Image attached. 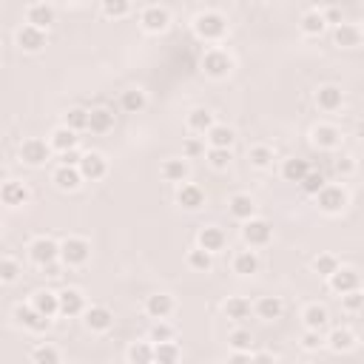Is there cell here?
<instances>
[{"instance_id":"44dd1931","label":"cell","mask_w":364,"mask_h":364,"mask_svg":"<svg viewBox=\"0 0 364 364\" xmlns=\"http://www.w3.org/2000/svg\"><path fill=\"white\" fill-rule=\"evenodd\" d=\"M174 310H177V302L171 294H151L145 299V316L149 319H171Z\"/></svg>"},{"instance_id":"be15d7a7","label":"cell","mask_w":364,"mask_h":364,"mask_svg":"<svg viewBox=\"0 0 364 364\" xmlns=\"http://www.w3.org/2000/svg\"><path fill=\"white\" fill-rule=\"evenodd\" d=\"M65 4H83V0H65Z\"/></svg>"},{"instance_id":"c3c4849f","label":"cell","mask_w":364,"mask_h":364,"mask_svg":"<svg viewBox=\"0 0 364 364\" xmlns=\"http://www.w3.org/2000/svg\"><path fill=\"white\" fill-rule=\"evenodd\" d=\"M20 273H23V265L15 259V256H4L0 259V282L4 284H12V282H18L20 279Z\"/></svg>"},{"instance_id":"4316f807","label":"cell","mask_w":364,"mask_h":364,"mask_svg":"<svg viewBox=\"0 0 364 364\" xmlns=\"http://www.w3.org/2000/svg\"><path fill=\"white\" fill-rule=\"evenodd\" d=\"M49 142H51L54 154H63V151L77 149V145H80V137H77V131H75V128H68V125H57V128L49 134Z\"/></svg>"},{"instance_id":"30bf717a","label":"cell","mask_w":364,"mask_h":364,"mask_svg":"<svg viewBox=\"0 0 364 364\" xmlns=\"http://www.w3.org/2000/svg\"><path fill=\"white\" fill-rule=\"evenodd\" d=\"M26 251H29V259H32L37 268H43V265L60 259V242L51 239V237H37V239H32Z\"/></svg>"},{"instance_id":"9c48e42d","label":"cell","mask_w":364,"mask_h":364,"mask_svg":"<svg viewBox=\"0 0 364 364\" xmlns=\"http://www.w3.org/2000/svg\"><path fill=\"white\" fill-rule=\"evenodd\" d=\"M15 40H18V49H20V51H26V54H37V51H43V49H46V43H49V32H43V29H37V26H32V23H23V26L18 29Z\"/></svg>"},{"instance_id":"8992f818","label":"cell","mask_w":364,"mask_h":364,"mask_svg":"<svg viewBox=\"0 0 364 364\" xmlns=\"http://www.w3.org/2000/svg\"><path fill=\"white\" fill-rule=\"evenodd\" d=\"M242 242L248 248H265L273 242V225L268 220H259V216H253V220L242 222Z\"/></svg>"},{"instance_id":"b9f144b4","label":"cell","mask_w":364,"mask_h":364,"mask_svg":"<svg viewBox=\"0 0 364 364\" xmlns=\"http://www.w3.org/2000/svg\"><path fill=\"white\" fill-rule=\"evenodd\" d=\"M180 358H182V347H180L174 339L154 344V361H160V364H174V361H180Z\"/></svg>"},{"instance_id":"60d3db41","label":"cell","mask_w":364,"mask_h":364,"mask_svg":"<svg viewBox=\"0 0 364 364\" xmlns=\"http://www.w3.org/2000/svg\"><path fill=\"white\" fill-rule=\"evenodd\" d=\"M185 262H188V268H191V270L208 273V270L213 268V253H211V251H205L202 245H194V248L185 253Z\"/></svg>"},{"instance_id":"cb8c5ba5","label":"cell","mask_w":364,"mask_h":364,"mask_svg":"<svg viewBox=\"0 0 364 364\" xmlns=\"http://www.w3.org/2000/svg\"><path fill=\"white\" fill-rule=\"evenodd\" d=\"M177 205L182 211H199L205 205V191L196 182H182L177 185Z\"/></svg>"},{"instance_id":"8d00e7d4","label":"cell","mask_w":364,"mask_h":364,"mask_svg":"<svg viewBox=\"0 0 364 364\" xmlns=\"http://www.w3.org/2000/svg\"><path fill=\"white\" fill-rule=\"evenodd\" d=\"M299 29H302V34H308V37H319V34L327 29L325 12H319V9H308V12L299 18Z\"/></svg>"},{"instance_id":"680465c9","label":"cell","mask_w":364,"mask_h":364,"mask_svg":"<svg viewBox=\"0 0 364 364\" xmlns=\"http://www.w3.org/2000/svg\"><path fill=\"white\" fill-rule=\"evenodd\" d=\"M40 270H43V273H46L49 279H60V276H63V273H65L68 268L63 265V259H54V262H49V265H43Z\"/></svg>"},{"instance_id":"7c38bea8","label":"cell","mask_w":364,"mask_h":364,"mask_svg":"<svg viewBox=\"0 0 364 364\" xmlns=\"http://www.w3.org/2000/svg\"><path fill=\"white\" fill-rule=\"evenodd\" d=\"M83 325L92 333H108L114 327V313L106 305H89L86 313H83Z\"/></svg>"},{"instance_id":"484cf974","label":"cell","mask_w":364,"mask_h":364,"mask_svg":"<svg viewBox=\"0 0 364 364\" xmlns=\"http://www.w3.org/2000/svg\"><path fill=\"white\" fill-rule=\"evenodd\" d=\"M228 213L234 216L237 222H248V220H253L256 216V202H253V196L251 194H234L231 199H228Z\"/></svg>"},{"instance_id":"4dcf8cb0","label":"cell","mask_w":364,"mask_h":364,"mask_svg":"<svg viewBox=\"0 0 364 364\" xmlns=\"http://www.w3.org/2000/svg\"><path fill=\"white\" fill-rule=\"evenodd\" d=\"M284 313V302L279 296H262L259 302H253V316L262 322H276Z\"/></svg>"},{"instance_id":"2e32d148","label":"cell","mask_w":364,"mask_h":364,"mask_svg":"<svg viewBox=\"0 0 364 364\" xmlns=\"http://www.w3.org/2000/svg\"><path fill=\"white\" fill-rule=\"evenodd\" d=\"M316 106H319V111H325V114H333V111H339L341 106H344V92H341V86H336V83H325V86H319L316 89Z\"/></svg>"},{"instance_id":"d6a6232c","label":"cell","mask_w":364,"mask_h":364,"mask_svg":"<svg viewBox=\"0 0 364 364\" xmlns=\"http://www.w3.org/2000/svg\"><path fill=\"white\" fill-rule=\"evenodd\" d=\"M120 108L125 114H142L145 108H149V94H145L142 89H137V86H131V89H125L120 94Z\"/></svg>"},{"instance_id":"f35d334b","label":"cell","mask_w":364,"mask_h":364,"mask_svg":"<svg viewBox=\"0 0 364 364\" xmlns=\"http://www.w3.org/2000/svg\"><path fill=\"white\" fill-rule=\"evenodd\" d=\"M302 322H305V327H310V330H325L327 322H330V313H327L325 305L313 302V305H308V308L302 310Z\"/></svg>"},{"instance_id":"6f0895ef","label":"cell","mask_w":364,"mask_h":364,"mask_svg":"<svg viewBox=\"0 0 364 364\" xmlns=\"http://www.w3.org/2000/svg\"><path fill=\"white\" fill-rule=\"evenodd\" d=\"M83 154L86 151H80V145H77V149H71V151H63V154H57V163L60 165H80V160H83Z\"/></svg>"},{"instance_id":"816d5d0a","label":"cell","mask_w":364,"mask_h":364,"mask_svg":"<svg viewBox=\"0 0 364 364\" xmlns=\"http://www.w3.org/2000/svg\"><path fill=\"white\" fill-rule=\"evenodd\" d=\"M205 151H208L205 137H185L182 139V157L185 160H199V157H205Z\"/></svg>"},{"instance_id":"d590c367","label":"cell","mask_w":364,"mask_h":364,"mask_svg":"<svg viewBox=\"0 0 364 364\" xmlns=\"http://www.w3.org/2000/svg\"><path fill=\"white\" fill-rule=\"evenodd\" d=\"M313 165L308 163V160H302V157H290V160H284L282 163V180L284 182H302L305 177H308V171H310Z\"/></svg>"},{"instance_id":"f907efd6","label":"cell","mask_w":364,"mask_h":364,"mask_svg":"<svg viewBox=\"0 0 364 364\" xmlns=\"http://www.w3.org/2000/svg\"><path fill=\"white\" fill-rule=\"evenodd\" d=\"M341 310L344 313H361L364 310V287H353L341 294Z\"/></svg>"},{"instance_id":"3957f363","label":"cell","mask_w":364,"mask_h":364,"mask_svg":"<svg viewBox=\"0 0 364 364\" xmlns=\"http://www.w3.org/2000/svg\"><path fill=\"white\" fill-rule=\"evenodd\" d=\"M313 199H316V208H319L322 213H327V216H339V213H344L347 205H350V194H347V188L339 185V182H327Z\"/></svg>"},{"instance_id":"11a10c76","label":"cell","mask_w":364,"mask_h":364,"mask_svg":"<svg viewBox=\"0 0 364 364\" xmlns=\"http://www.w3.org/2000/svg\"><path fill=\"white\" fill-rule=\"evenodd\" d=\"M299 344H302V347H305L308 353H316V350L327 347V336H325L322 330H310V327H305V333H302Z\"/></svg>"},{"instance_id":"5bb4252c","label":"cell","mask_w":364,"mask_h":364,"mask_svg":"<svg viewBox=\"0 0 364 364\" xmlns=\"http://www.w3.org/2000/svg\"><path fill=\"white\" fill-rule=\"evenodd\" d=\"M0 199H4L6 208H20V205H29L32 191L20 180H6L4 185H0Z\"/></svg>"},{"instance_id":"9a60e30c","label":"cell","mask_w":364,"mask_h":364,"mask_svg":"<svg viewBox=\"0 0 364 364\" xmlns=\"http://www.w3.org/2000/svg\"><path fill=\"white\" fill-rule=\"evenodd\" d=\"M327 287L333 290V294L341 296V294H347V290H353V287H361V273H358L356 268L339 265V270L327 276Z\"/></svg>"},{"instance_id":"5b68a950","label":"cell","mask_w":364,"mask_h":364,"mask_svg":"<svg viewBox=\"0 0 364 364\" xmlns=\"http://www.w3.org/2000/svg\"><path fill=\"white\" fill-rule=\"evenodd\" d=\"M60 259H63V265L68 270L71 268H83L92 259V242L86 237H65L60 242Z\"/></svg>"},{"instance_id":"91938a15","label":"cell","mask_w":364,"mask_h":364,"mask_svg":"<svg viewBox=\"0 0 364 364\" xmlns=\"http://www.w3.org/2000/svg\"><path fill=\"white\" fill-rule=\"evenodd\" d=\"M325 20H327V26H339V23H344L339 9H325Z\"/></svg>"},{"instance_id":"ba28073f","label":"cell","mask_w":364,"mask_h":364,"mask_svg":"<svg viewBox=\"0 0 364 364\" xmlns=\"http://www.w3.org/2000/svg\"><path fill=\"white\" fill-rule=\"evenodd\" d=\"M139 26H142V32H149V34H163L171 26V15H168L165 6L151 4V6L139 9Z\"/></svg>"},{"instance_id":"ac0fdd59","label":"cell","mask_w":364,"mask_h":364,"mask_svg":"<svg viewBox=\"0 0 364 364\" xmlns=\"http://www.w3.org/2000/svg\"><path fill=\"white\" fill-rule=\"evenodd\" d=\"M196 245H202L211 253H222L228 248V234L220 225H202L196 234Z\"/></svg>"},{"instance_id":"836d02e7","label":"cell","mask_w":364,"mask_h":364,"mask_svg":"<svg viewBox=\"0 0 364 364\" xmlns=\"http://www.w3.org/2000/svg\"><path fill=\"white\" fill-rule=\"evenodd\" d=\"M114 111L106 108V106H97V108H89V131L92 134H108L114 131Z\"/></svg>"},{"instance_id":"74e56055","label":"cell","mask_w":364,"mask_h":364,"mask_svg":"<svg viewBox=\"0 0 364 364\" xmlns=\"http://www.w3.org/2000/svg\"><path fill=\"white\" fill-rule=\"evenodd\" d=\"M125 358L131 364H151L154 361V341L145 339V341H131L125 350Z\"/></svg>"},{"instance_id":"4fadbf2b","label":"cell","mask_w":364,"mask_h":364,"mask_svg":"<svg viewBox=\"0 0 364 364\" xmlns=\"http://www.w3.org/2000/svg\"><path fill=\"white\" fill-rule=\"evenodd\" d=\"M86 308H89V302L83 296V290H77V287H63L60 290V316L75 319V316H83Z\"/></svg>"},{"instance_id":"f1b7e54d","label":"cell","mask_w":364,"mask_h":364,"mask_svg":"<svg viewBox=\"0 0 364 364\" xmlns=\"http://www.w3.org/2000/svg\"><path fill=\"white\" fill-rule=\"evenodd\" d=\"M43 316H49V319H54V316H60V294H54V290H49V287H43V290H34L32 294V299H29Z\"/></svg>"},{"instance_id":"f6af8a7d","label":"cell","mask_w":364,"mask_h":364,"mask_svg":"<svg viewBox=\"0 0 364 364\" xmlns=\"http://www.w3.org/2000/svg\"><path fill=\"white\" fill-rule=\"evenodd\" d=\"M34 364H60L63 361V353L54 347V344H37V347H32V356H29Z\"/></svg>"},{"instance_id":"ab89813d","label":"cell","mask_w":364,"mask_h":364,"mask_svg":"<svg viewBox=\"0 0 364 364\" xmlns=\"http://www.w3.org/2000/svg\"><path fill=\"white\" fill-rule=\"evenodd\" d=\"M248 160H251V165H253V168L268 171V168L273 165V160H276V151L270 149V145L259 142V145H251V149H248Z\"/></svg>"},{"instance_id":"d4e9b609","label":"cell","mask_w":364,"mask_h":364,"mask_svg":"<svg viewBox=\"0 0 364 364\" xmlns=\"http://www.w3.org/2000/svg\"><path fill=\"white\" fill-rule=\"evenodd\" d=\"M222 313H225V319H231V322H237V325H245V322L253 316V305H251V299H245V296H228V299L222 302Z\"/></svg>"},{"instance_id":"6da1fadb","label":"cell","mask_w":364,"mask_h":364,"mask_svg":"<svg viewBox=\"0 0 364 364\" xmlns=\"http://www.w3.org/2000/svg\"><path fill=\"white\" fill-rule=\"evenodd\" d=\"M191 26H194V34H196L202 43H211V46H220V43L228 37V32H231L228 18H225L222 12H213V9L199 12Z\"/></svg>"},{"instance_id":"bcb514c9","label":"cell","mask_w":364,"mask_h":364,"mask_svg":"<svg viewBox=\"0 0 364 364\" xmlns=\"http://www.w3.org/2000/svg\"><path fill=\"white\" fill-rule=\"evenodd\" d=\"M339 256L336 253H319V256H313V262H310V268H313V273H319L322 279H327L330 273H336L339 270Z\"/></svg>"},{"instance_id":"f5cc1de1","label":"cell","mask_w":364,"mask_h":364,"mask_svg":"<svg viewBox=\"0 0 364 364\" xmlns=\"http://www.w3.org/2000/svg\"><path fill=\"white\" fill-rule=\"evenodd\" d=\"M325 185H327V177H325L322 171H316V168H310V171H308V177L299 182L302 194H308V196H316V194H319Z\"/></svg>"},{"instance_id":"e0dca14e","label":"cell","mask_w":364,"mask_h":364,"mask_svg":"<svg viewBox=\"0 0 364 364\" xmlns=\"http://www.w3.org/2000/svg\"><path fill=\"white\" fill-rule=\"evenodd\" d=\"M77 168H80V174H83L86 182H97V180H103L108 174V160L100 151H86Z\"/></svg>"},{"instance_id":"1f68e13d","label":"cell","mask_w":364,"mask_h":364,"mask_svg":"<svg viewBox=\"0 0 364 364\" xmlns=\"http://www.w3.org/2000/svg\"><path fill=\"white\" fill-rule=\"evenodd\" d=\"M205 142L211 145V149H234V142H237V131L225 123H216L208 134H205Z\"/></svg>"},{"instance_id":"681fc988","label":"cell","mask_w":364,"mask_h":364,"mask_svg":"<svg viewBox=\"0 0 364 364\" xmlns=\"http://www.w3.org/2000/svg\"><path fill=\"white\" fill-rule=\"evenodd\" d=\"M228 347H231V350H251V347H253V333H251L245 325L234 327V330L228 333Z\"/></svg>"},{"instance_id":"7bdbcfd3","label":"cell","mask_w":364,"mask_h":364,"mask_svg":"<svg viewBox=\"0 0 364 364\" xmlns=\"http://www.w3.org/2000/svg\"><path fill=\"white\" fill-rule=\"evenodd\" d=\"M100 12L108 20H123L131 12V0H100Z\"/></svg>"},{"instance_id":"db71d44e","label":"cell","mask_w":364,"mask_h":364,"mask_svg":"<svg viewBox=\"0 0 364 364\" xmlns=\"http://www.w3.org/2000/svg\"><path fill=\"white\" fill-rule=\"evenodd\" d=\"M149 339L157 344V341H171V339H177V330H174V325H168L165 319H154V325L149 327Z\"/></svg>"},{"instance_id":"6125c7cd","label":"cell","mask_w":364,"mask_h":364,"mask_svg":"<svg viewBox=\"0 0 364 364\" xmlns=\"http://www.w3.org/2000/svg\"><path fill=\"white\" fill-rule=\"evenodd\" d=\"M276 361L279 358V353H270V350H262V353H253V361Z\"/></svg>"},{"instance_id":"277c9868","label":"cell","mask_w":364,"mask_h":364,"mask_svg":"<svg viewBox=\"0 0 364 364\" xmlns=\"http://www.w3.org/2000/svg\"><path fill=\"white\" fill-rule=\"evenodd\" d=\"M51 154H54L51 142H49V139H40V137H29V139H23V142L18 145L20 163H23V165H32V168H40V165L51 163Z\"/></svg>"},{"instance_id":"52a82bcc","label":"cell","mask_w":364,"mask_h":364,"mask_svg":"<svg viewBox=\"0 0 364 364\" xmlns=\"http://www.w3.org/2000/svg\"><path fill=\"white\" fill-rule=\"evenodd\" d=\"M341 139H344V134L333 123H316L310 128V142L316 145L319 151H336V149H341Z\"/></svg>"},{"instance_id":"ee69618b","label":"cell","mask_w":364,"mask_h":364,"mask_svg":"<svg viewBox=\"0 0 364 364\" xmlns=\"http://www.w3.org/2000/svg\"><path fill=\"white\" fill-rule=\"evenodd\" d=\"M205 160H208V165L216 168V171H228L231 163H234V151H231V149H211V145H208Z\"/></svg>"},{"instance_id":"603a6c76","label":"cell","mask_w":364,"mask_h":364,"mask_svg":"<svg viewBox=\"0 0 364 364\" xmlns=\"http://www.w3.org/2000/svg\"><path fill=\"white\" fill-rule=\"evenodd\" d=\"M51 182H54L57 191H77L86 180H83L80 168H75V165H57L54 174H51Z\"/></svg>"},{"instance_id":"7402d4cb","label":"cell","mask_w":364,"mask_h":364,"mask_svg":"<svg viewBox=\"0 0 364 364\" xmlns=\"http://www.w3.org/2000/svg\"><path fill=\"white\" fill-rule=\"evenodd\" d=\"M333 40L339 49H358L364 43V29L358 23H339L333 26Z\"/></svg>"},{"instance_id":"8fae6325","label":"cell","mask_w":364,"mask_h":364,"mask_svg":"<svg viewBox=\"0 0 364 364\" xmlns=\"http://www.w3.org/2000/svg\"><path fill=\"white\" fill-rule=\"evenodd\" d=\"M15 319H18V325H20L23 330H29V333H46V330L51 327V319L43 316L32 302H29V305H20V308L15 310Z\"/></svg>"},{"instance_id":"83f0119b","label":"cell","mask_w":364,"mask_h":364,"mask_svg":"<svg viewBox=\"0 0 364 364\" xmlns=\"http://www.w3.org/2000/svg\"><path fill=\"white\" fill-rule=\"evenodd\" d=\"M259 256H256V251L253 248H245V251H237L234 256H231V270L237 273V276H253V273H259Z\"/></svg>"},{"instance_id":"f546056e","label":"cell","mask_w":364,"mask_h":364,"mask_svg":"<svg viewBox=\"0 0 364 364\" xmlns=\"http://www.w3.org/2000/svg\"><path fill=\"white\" fill-rule=\"evenodd\" d=\"M185 125H188L191 134H202V137H205V134L216 125V117H213L211 108H202V106H199V108H191V111H188Z\"/></svg>"},{"instance_id":"ffe728a7","label":"cell","mask_w":364,"mask_h":364,"mask_svg":"<svg viewBox=\"0 0 364 364\" xmlns=\"http://www.w3.org/2000/svg\"><path fill=\"white\" fill-rule=\"evenodd\" d=\"M160 177L165 182H171V185H182V182L191 180V165H188L185 157H171V160H165L160 165Z\"/></svg>"},{"instance_id":"e7e4bbea","label":"cell","mask_w":364,"mask_h":364,"mask_svg":"<svg viewBox=\"0 0 364 364\" xmlns=\"http://www.w3.org/2000/svg\"><path fill=\"white\" fill-rule=\"evenodd\" d=\"M256 4H262V0H256Z\"/></svg>"},{"instance_id":"94428289","label":"cell","mask_w":364,"mask_h":364,"mask_svg":"<svg viewBox=\"0 0 364 364\" xmlns=\"http://www.w3.org/2000/svg\"><path fill=\"white\" fill-rule=\"evenodd\" d=\"M228 361H253V350H234Z\"/></svg>"},{"instance_id":"e575fe53","label":"cell","mask_w":364,"mask_h":364,"mask_svg":"<svg viewBox=\"0 0 364 364\" xmlns=\"http://www.w3.org/2000/svg\"><path fill=\"white\" fill-rule=\"evenodd\" d=\"M356 344H358V339H356V333L350 327H336L327 336V347L333 353H350V350H356Z\"/></svg>"},{"instance_id":"7dc6e473","label":"cell","mask_w":364,"mask_h":364,"mask_svg":"<svg viewBox=\"0 0 364 364\" xmlns=\"http://www.w3.org/2000/svg\"><path fill=\"white\" fill-rule=\"evenodd\" d=\"M63 125L75 128L77 134H80V131H89V108H80V106L68 108V111L63 114Z\"/></svg>"},{"instance_id":"d6986e66","label":"cell","mask_w":364,"mask_h":364,"mask_svg":"<svg viewBox=\"0 0 364 364\" xmlns=\"http://www.w3.org/2000/svg\"><path fill=\"white\" fill-rule=\"evenodd\" d=\"M26 23H32V26L49 32V29L57 23V12H54L51 4H46V0H40V4H29V6H26Z\"/></svg>"},{"instance_id":"7a4b0ae2","label":"cell","mask_w":364,"mask_h":364,"mask_svg":"<svg viewBox=\"0 0 364 364\" xmlns=\"http://www.w3.org/2000/svg\"><path fill=\"white\" fill-rule=\"evenodd\" d=\"M199 68H202V75L211 77V80H225L234 71V57L222 46H208L202 51V57H199Z\"/></svg>"},{"instance_id":"9f6ffc18","label":"cell","mask_w":364,"mask_h":364,"mask_svg":"<svg viewBox=\"0 0 364 364\" xmlns=\"http://www.w3.org/2000/svg\"><path fill=\"white\" fill-rule=\"evenodd\" d=\"M333 171H336L341 180H347V177H353V174H356V160H353V157H347V154H341V157H336V160H333Z\"/></svg>"}]
</instances>
